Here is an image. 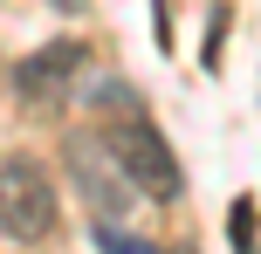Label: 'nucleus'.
Wrapping results in <instances>:
<instances>
[{
	"label": "nucleus",
	"mask_w": 261,
	"mask_h": 254,
	"mask_svg": "<svg viewBox=\"0 0 261 254\" xmlns=\"http://www.w3.org/2000/svg\"><path fill=\"white\" fill-rule=\"evenodd\" d=\"M103 103H110V117H103V145L117 151V165H124V179L138 186V200H158V206H172L186 192V172H179V151L165 145V131L151 124V110H138V96L117 90L110 82L103 90Z\"/></svg>",
	"instance_id": "1"
},
{
	"label": "nucleus",
	"mask_w": 261,
	"mask_h": 254,
	"mask_svg": "<svg viewBox=\"0 0 261 254\" xmlns=\"http://www.w3.org/2000/svg\"><path fill=\"white\" fill-rule=\"evenodd\" d=\"M55 186H48V172H41L35 158H7L0 165V241H41V234L55 227Z\"/></svg>",
	"instance_id": "2"
},
{
	"label": "nucleus",
	"mask_w": 261,
	"mask_h": 254,
	"mask_svg": "<svg viewBox=\"0 0 261 254\" xmlns=\"http://www.w3.org/2000/svg\"><path fill=\"white\" fill-rule=\"evenodd\" d=\"M69 179H76V192L90 200V213H96V227H110V220L124 213L130 200H138V186L124 179V165H117V151L103 145V131H83V137H69Z\"/></svg>",
	"instance_id": "3"
},
{
	"label": "nucleus",
	"mask_w": 261,
	"mask_h": 254,
	"mask_svg": "<svg viewBox=\"0 0 261 254\" xmlns=\"http://www.w3.org/2000/svg\"><path fill=\"white\" fill-rule=\"evenodd\" d=\"M83 69H90V48H83V41H48V48H28V62L14 69V90H21V103L55 110V103L76 96Z\"/></svg>",
	"instance_id": "4"
},
{
	"label": "nucleus",
	"mask_w": 261,
	"mask_h": 254,
	"mask_svg": "<svg viewBox=\"0 0 261 254\" xmlns=\"http://www.w3.org/2000/svg\"><path fill=\"white\" fill-rule=\"evenodd\" d=\"M234 254H254V206L234 200Z\"/></svg>",
	"instance_id": "5"
},
{
	"label": "nucleus",
	"mask_w": 261,
	"mask_h": 254,
	"mask_svg": "<svg viewBox=\"0 0 261 254\" xmlns=\"http://www.w3.org/2000/svg\"><path fill=\"white\" fill-rule=\"evenodd\" d=\"M172 254H193V247H172Z\"/></svg>",
	"instance_id": "6"
}]
</instances>
